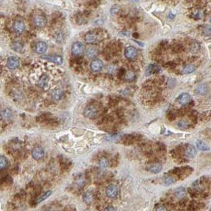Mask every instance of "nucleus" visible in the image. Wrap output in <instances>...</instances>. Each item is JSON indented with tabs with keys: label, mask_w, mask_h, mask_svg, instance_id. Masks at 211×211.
Listing matches in <instances>:
<instances>
[{
	"label": "nucleus",
	"mask_w": 211,
	"mask_h": 211,
	"mask_svg": "<svg viewBox=\"0 0 211 211\" xmlns=\"http://www.w3.org/2000/svg\"><path fill=\"white\" fill-rule=\"evenodd\" d=\"M33 23L34 26L36 28H43L47 24V20L45 17L40 14H37L36 16L33 17Z\"/></svg>",
	"instance_id": "1"
},
{
	"label": "nucleus",
	"mask_w": 211,
	"mask_h": 211,
	"mask_svg": "<svg viewBox=\"0 0 211 211\" xmlns=\"http://www.w3.org/2000/svg\"><path fill=\"white\" fill-rule=\"evenodd\" d=\"M13 31L17 33V34H21L23 33L24 30L25 29V22L21 19H17L13 21Z\"/></svg>",
	"instance_id": "2"
},
{
	"label": "nucleus",
	"mask_w": 211,
	"mask_h": 211,
	"mask_svg": "<svg viewBox=\"0 0 211 211\" xmlns=\"http://www.w3.org/2000/svg\"><path fill=\"white\" fill-rule=\"evenodd\" d=\"M125 56L127 59L128 60H134L135 59L136 56L138 55V51L135 47L129 46L125 49Z\"/></svg>",
	"instance_id": "3"
},
{
	"label": "nucleus",
	"mask_w": 211,
	"mask_h": 211,
	"mask_svg": "<svg viewBox=\"0 0 211 211\" xmlns=\"http://www.w3.org/2000/svg\"><path fill=\"white\" fill-rule=\"evenodd\" d=\"M84 51V46L81 42H76L72 45L71 52L74 56H80L82 55Z\"/></svg>",
	"instance_id": "4"
},
{
	"label": "nucleus",
	"mask_w": 211,
	"mask_h": 211,
	"mask_svg": "<svg viewBox=\"0 0 211 211\" xmlns=\"http://www.w3.org/2000/svg\"><path fill=\"white\" fill-rule=\"evenodd\" d=\"M96 113H97V109L95 106L92 105L87 106L83 112L84 116H86V118H92L96 115Z\"/></svg>",
	"instance_id": "5"
},
{
	"label": "nucleus",
	"mask_w": 211,
	"mask_h": 211,
	"mask_svg": "<svg viewBox=\"0 0 211 211\" xmlns=\"http://www.w3.org/2000/svg\"><path fill=\"white\" fill-rule=\"evenodd\" d=\"M7 67L10 70H14L19 66V60L17 57L15 56H11L10 57L7 62Z\"/></svg>",
	"instance_id": "6"
},
{
	"label": "nucleus",
	"mask_w": 211,
	"mask_h": 211,
	"mask_svg": "<svg viewBox=\"0 0 211 211\" xmlns=\"http://www.w3.org/2000/svg\"><path fill=\"white\" fill-rule=\"evenodd\" d=\"M106 195L110 198H115L118 195V188L116 185H109L106 188Z\"/></svg>",
	"instance_id": "7"
},
{
	"label": "nucleus",
	"mask_w": 211,
	"mask_h": 211,
	"mask_svg": "<svg viewBox=\"0 0 211 211\" xmlns=\"http://www.w3.org/2000/svg\"><path fill=\"white\" fill-rule=\"evenodd\" d=\"M103 66H104V63L100 60H93L90 64V68L93 72H98L100 70H101Z\"/></svg>",
	"instance_id": "8"
},
{
	"label": "nucleus",
	"mask_w": 211,
	"mask_h": 211,
	"mask_svg": "<svg viewBox=\"0 0 211 211\" xmlns=\"http://www.w3.org/2000/svg\"><path fill=\"white\" fill-rule=\"evenodd\" d=\"M32 156L35 160H40L43 158L44 156V149L42 147H36L33 149Z\"/></svg>",
	"instance_id": "9"
},
{
	"label": "nucleus",
	"mask_w": 211,
	"mask_h": 211,
	"mask_svg": "<svg viewBox=\"0 0 211 211\" xmlns=\"http://www.w3.org/2000/svg\"><path fill=\"white\" fill-rule=\"evenodd\" d=\"M48 49V45L46 43H44L43 41H40L38 43H36L35 45V52L37 54H44Z\"/></svg>",
	"instance_id": "10"
},
{
	"label": "nucleus",
	"mask_w": 211,
	"mask_h": 211,
	"mask_svg": "<svg viewBox=\"0 0 211 211\" xmlns=\"http://www.w3.org/2000/svg\"><path fill=\"white\" fill-rule=\"evenodd\" d=\"M42 59L53 62V63L59 64V65L62 64V63H63V58L60 56H43Z\"/></svg>",
	"instance_id": "11"
},
{
	"label": "nucleus",
	"mask_w": 211,
	"mask_h": 211,
	"mask_svg": "<svg viewBox=\"0 0 211 211\" xmlns=\"http://www.w3.org/2000/svg\"><path fill=\"white\" fill-rule=\"evenodd\" d=\"M190 100H191V96L187 92H184V93L180 94L177 98V101L180 104H186L188 102H190Z\"/></svg>",
	"instance_id": "12"
},
{
	"label": "nucleus",
	"mask_w": 211,
	"mask_h": 211,
	"mask_svg": "<svg viewBox=\"0 0 211 211\" xmlns=\"http://www.w3.org/2000/svg\"><path fill=\"white\" fill-rule=\"evenodd\" d=\"M97 39H98V36L95 33H88L85 36L86 42L88 44L95 43L96 41L97 40Z\"/></svg>",
	"instance_id": "13"
},
{
	"label": "nucleus",
	"mask_w": 211,
	"mask_h": 211,
	"mask_svg": "<svg viewBox=\"0 0 211 211\" xmlns=\"http://www.w3.org/2000/svg\"><path fill=\"white\" fill-rule=\"evenodd\" d=\"M160 70H161V68L157 65H156V64H150L146 68L145 74L146 75H150V74H153L159 72Z\"/></svg>",
	"instance_id": "14"
},
{
	"label": "nucleus",
	"mask_w": 211,
	"mask_h": 211,
	"mask_svg": "<svg viewBox=\"0 0 211 211\" xmlns=\"http://www.w3.org/2000/svg\"><path fill=\"white\" fill-rule=\"evenodd\" d=\"M185 155L189 158H193L196 155V149L194 145H188L185 150Z\"/></svg>",
	"instance_id": "15"
},
{
	"label": "nucleus",
	"mask_w": 211,
	"mask_h": 211,
	"mask_svg": "<svg viewBox=\"0 0 211 211\" xmlns=\"http://www.w3.org/2000/svg\"><path fill=\"white\" fill-rule=\"evenodd\" d=\"M149 171L152 172V173H158L161 171L162 166L161 164L158 163H155V164H152L151 165L149 166Z\"/></svg>",
	"instance_id": "16"
},
{
	"label": "nucleus",
	"mask_w": 211,
	"mask_h": 211,
	"mask_svg": "<svg viewBox=\"0 0 211 211\" xmlns=\"http://www.w3.org/2000/svg\"><path fill=\"white\" fill-rule=\"evenodd\" d=\"M52 96L55 100H60L63 96V90L60 89H56L52 92Z\"/></svg>",
	"instance_id": "17"
},
{
	"label": "nucleus",
	"mask_w": 211,
	"mask_h": 211,
	"mask_svg": "<svg viewBox=\"0 0 211 211\" xmlns=\"http://www.w3.org/2000/svg\"><path fill=\"white\" fill-rule=\"evenodd\" d=\"M97 54H98V51L94 47L89 48L88 49L86 50V56H88L89 58H94Z\"/></svg>",
	"instance_id": "18"
},
{
	"label": "nucleus",
	"mask_w": 211,
	"mask_h": 211,
	"mask_svg": "<svg viewBox=\"0 0 211 211\" xmlns=\"http://www.w3.org/2000/svg\"><path fill=\"white\" fill-rule=\"evenodd\" d=\"M49 78L47 75H43L38 81V86L40 88H44L48 85Z\"/></svg>",
	"instance_id": "19"
},
{
	"label": "nucleus",
	"mask_w": 211,
	"mask_h": 211,
	"mask_svg": "<svg viewBox=\"0 0 211 211\" xmlns=\"http://www.w3.org/2000/svg\"><path fill=\"white\" fill-rule=\"evenodd\" d=\"M13 116V113L11 112V110L10 109H4L2 111V118L3 119L7 120V119H10Z\"/></svg>",
	"instance_id": "20"
},
{
	"label": "nucleus",
	"mask_w": 211,
	"mask_h": 211,
	"mask_svg": "<svg viewBox=\"0 0 211 211\" xmlns=\"http://www.w3.org/2000/svg\"><path fill=\"white\" fill-rule=\"evenodd\" d=\"M196 92L198 94H200V95H206L208 92V87L206 85H205V84H202L200 86H198V88L196 89Z\"/></svg>",
	"instance_id": "21"
},
{
	"label": "nucleus",
	"mask_w": 211,
	"mask_h": 211,
	"mask_svg": "<svg viewBox=\"0 0 211 211\" xmlns=\"http://www.w3.org/2000/svg\"><path fill=\"white\" fill-rule=\"evenodd\" d=\"M52 191H46V192H44L43 195H41V196H40L39 198L36 199V203H40L41 202L44 201L45 199H47V198L49 197L50 195H52Z\"/></svg>",
	"instance_id": "22"
},
{
	"label": "nucleus",
	"mask_w": 211,
	"mask_h": 211,
	"mask_svg": "<svg viewBox=\"0 0 211 211\" xmlns=\"http://www.w3.org/2000/svg\"><path fill=\"white\" fill-rule=\"evenodd\" d=\"M195 70V66L191 65V64H188L186 66H184V68L182 70V72L184 74H190V73L194 72Z\"/></svg>",
	"instance_id": "23"
},
{
	"label": "nucleus",
	"mask_w": 211,
	"mask_h": 211,
	"mask_svg": "<svg viewBox=\"0 0 211 211\" xmlns=\"http://www.w3.org/2000/svg\"><path fill=\"white\" fill-rule=\"evenodd\" d=\"M185 193H186V191L184 188H178L175 189V195L179 198H184L185 196Z\"/></svg>",
	"instance_id": "24"
},
{
	"label": "nucleus",
	"mask_w": 211,
	"mask_h": 211,
	"mask_svg": "<svg viewBox=\"0 0 211 211\" xmlns=\"http://www.w3.org/2000/svg\"><path fill=\"white\" fill-rule=\"evenodd\" d=\"M12 48H13L15 52H20L22 51L23 49V44L19 42V41H16V42H13L12 44V47H11Z\"/></svg>",
	"instance_id": "25"
},
{
	"label": "nucleus",
	"mask_w": 211,
	"mask_h": 211,
	"mask_svg": "<svg viewBox=\"0 0 211 211\" xmlns=\"http://www.w3.org/2000/svg\"><path fill=\"white\" fill-rule=\"evenodd\" d=\"M197 147H198V149L202 150V151H208V150L210 149V147L206 143L202 142V141H198L197 142Z\"/></svg>",
	"instance_id": "26"
},
{
	"label": "nucleus",
	"mask_w": 211,
	"mask_h": 211,
	"mask_svg": "<svg viewBox=\"0 0 211 211\" xmlns=\"http://www.w3.org/2000/svg\"><path fill=\"white\" fill-rule=\"evenodd\" d=\"M8 165V161H7V157H5L4 156H1L0 157V168L3 171V169L7 168Z\"/></svg>",
	"instance_id": "27"
},
{
	"label": "nucleus",
	"mask_w": 211,
	"mask_h": 211,
	"mask_svg": "<svg viewBox=\"0 0 211 211\" xmlns=\"http://www.w3.org/2000/svg\"><path fill=\"white\" fill-rule=\"evenodd\" d=\"M84 201L86 202V203H90L92 202V199H93V196H92V193L91 192H86V194L84 195Z\"/></svg>",
	"instance_id": "28"
},
{
	"label": "nucleus",
	"mask_w": 211,
	"mask_h": 211,
	"mask_svg": "<svg viewBox=\"0 0 211 211\" xmlns=\"http://www.w3.org/2000/svg\"><path fill=\"white\" fill-rule=\"evenodd\" d=\"M177 126H178L181 129H187L188 127V121H186L184 119H182V120H180L177 123Z\"/></svg>",
	"instance_id": "29"
},
{
	"label": "nucleus",
	"mask_w": 211,
	"mask_h": 211,
	"mask_svg": "<svg viewBox=\"0 0 211 211\" xmlns=\"http://www.w3.org/2000/svg\"><path fill=\"white\" fill-rule=\"evenodd\" d=\"M135 73L133 72V71H128V72L126 73V80H127V81H133V80L135 79Z\"/></svg>",
	"instance_id": "30"
},
{
	"label": "nucleus",
	"mask_w": 211,
	"mask_h": 211,
	"mask_svg": "<svg viewBox=\"0 0 211 211\" xmlns=\"http://www.w3.org/2000/svg\"><path fill=\"white\" fill-rule=\"evenodd\" d=\"M108 165H109V162L106 158H101L99 161V166L100 168H105L108 167Z\"/></svg>",
	"instance_id": "31"
},
{
	"label": "nucleus",
	"mask_w": 211,
	"mask_h": 211,
	"mask_svg": "<svg viewBox=\"0 0 211 211\" xmlns=\"http://www.w3.org/2000/svg\"><path fill=\"white\" fill-rule=\"evenodd\" d=\"M175 183V180L173 177H171V176H168L167 178H165V185H170V184H174Z\"/></svg>",
	"instance_id": "32"
},
{
	"label": "nucleus",
	"mask_w": 211,
	"mask_h": 211,
	"mask_svg": "<svg viewBox=\"0 0 211 211\" xmlns=\"http://www.w3.org/2000/svg\"><path fill=\"white\" fill-rule=\"evenodd\" d=\"M105 210H116V209L113 207V206H108V207L105 208Z\"/></svg>",
	"instance_id": "33"
},
{
	"label": "nucleus",
	"mask_w": 211,
	"mask_h": 211,
	"mask_svg": "<svg viewBox=\"0 0 211 211\" xmlns=\"http://www.w3.org/2000/svg\"><path fill=\"white\" fill-rule=\"evenodd\" d=\"M156 210H166V208L164 207V206H158V207L156 208Z\"/></svg>",
	"instance_id": "34"
},
{
	"label": "nucleus",
	"mask_w": 211,
	"mask_h": 211,
	"mask_svg": "<svg viewBox=\"0 0 211 211\" xmlns=\"http://www.w3.org/2000/svg\"><path fill=\"white\" fill-rule=\"evenodd\" d=\"M210 100V104H211V97H210V100Z\"/></svg>",
	"instance_id": "35"
},
{
	"label": "nucleus",
	"mask_w": 211,
	"mask_h": 211,
	"mask_svg": "<svg viewBox=\"0 0 211 211\" xmlns=\"http://www.w3.org/2000/svg\"><path fill=\"white\" fill-rule=\"evenodd\" d=\"M210 23H211V16H210Z\"/></svg>",
	"instance_id": "36"
}]
</instances>
